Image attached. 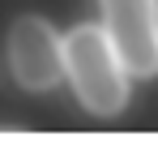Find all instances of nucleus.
I'll list each match as a JSON object with an SVG mask.
<instances>
[{"instance_id": "1", "label": "nucleus", "mask_w": 158, "mask_h": 154, "mask_svg": "<svg viewBox=\"0 0 158 154\" xmlns=\"http://www.w3.org/2000/svg\"><path fill=\"white\" fill-rule=\"evenodd\" d=\"M128 69L111 43L107 26L81 22L64 34V81L85 111L94 116H115L128 103Z\"/></svg>"}, {"instance_id": "2", "label": "nucleus", "mask_w": 158, "mask_h": 154, "mask_svg": "<svg viewBox=\"0 0 158 154\" xmlns=\"http://www.w3.org/2000/svg\"><path fill=\"white\" fill-rule=\"evenodd\" d=\"M4 64L30 94H47L64 81V34L39 13H22L4 34Z\"/></svg>"}, {"instance_id": "3", "label": "nucleus", "mask_w": 158, "mask_h": 154, "mask_svg": "<svg viewBox=\"0 0 158 154\" xmlns=\"http://www.w3.org/2000/svg\"><path fill=\"white\" fill-rule=\"evenodd\" d=\"M103 26L132 77L158 73V4L154 0H98Z\"/></svg>"}, {"instance_id": "4", "label": "nucleus", "mask_w": 158, "mask_h": 154, "mask_svg": "<svg viewBox=\"0 0 158 154\" xmlns=\"http://www.w3.org/2000/svg\"><path fill=\"white\" fill-rule=\"evenodd\" d=\"M154 4H158V0H154Z\"/></svg>"}]
</instances>
